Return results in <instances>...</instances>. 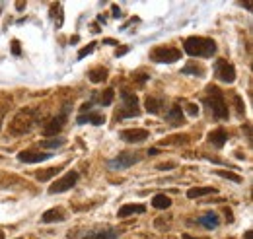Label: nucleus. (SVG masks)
Segmentation results:
<instances>
[{"instance_id":"f257e3e1","label":"nucleus","mask_w":253,"mask_h":239,"mask_svg":"<svg viewBox=\"0 0 253 239\" xmlns=\"http://www.w3.org/2000/svg\"><path fill=\"white\" fill-rule=\"evenodd\" d=\"M37 124V109H20L16 115H14V119L10 120V126H8V130L12 132V134H26V132H30L33 126Z\"/></svg>"},{"instance_id":"f03ea898","label":"nucleus","mask_w":253,"mask_h":239,"mask_svg":"<svg viewBox=\"0 0 253 239\" xmlns=\"http://www.w3.org/2000/svg\"><path fill=\"white\" fill-rule=\"evenodd\" d=\"M185 53L191 57H212L216 53V43L209 37H189L185 39Z\"/></svg>"},{"instance_id":"7ed1b4c3","label":"nucleus","mask_w":253,"mask_h":239,"mask_svg":"<svg viewBox=\"0 0 253 239\" xmlns=\"http://www.w3.org/2000/svg\"><path fill=\"white\" fill-rule=\"evenodd\" d=\"M207 93H209V97H207V105L211 107V111H212V115L216 117V119H228V105H226V101H224V97H222V91L216 88V86H209L207 88Z\"/></svg>"},{"instance_id":"20e7f679","label":"nucleus","mask_w":253,"mask_h":239,"mask_svg":"<svg viewBox=\"0 0 253 239\" xmlns=\"http://www.w3.org/2000/svg\"><path fill=\"white\" fill-rule=\"evenodd\" d=\"M121 97H123V107H121V111H117V113H115V119H128V117H136V115L140 113L136 95H134L132 91L123 90Z\"/></svg>"},{"instance_id":"39448f33","label":"nucleus","mask_w":253,"mask_h":239,"mask_svg":"<svg viewBox=\"0 0 253 239\" xmlns=\"http://www.w3.org/2000/svg\"><path fill=\"white\" fill-rule=\"evenodd\" d=\"M119 236L117 230L107 228V230H80L68 239H115Z\"/></svg>"},{"instance_id":"423d86ee","label":"nucleus","mask_w":253,"mask_h":239,"mask_svg":"<svg viewBox=\"0 0 253 239\" xmlns=\"http://www.w3.org/2000/svg\"><path fill=\"white\" fill-rule=\"evenodd\" d=\"M150 59L154 62H175L177 59H181V51L179 49H173V47H156L152 53H150Z\"/></svg>"},{"instance_id":"0eeeda50","label":"nucleus","mask_w":253,"mask_h":239,"mask_svg":"<svg viewBox=\"0 0 253 239\" xmlns=\"http://www.w3.org/2000/svg\"><path fill=\"white\" fill-rule=\"evenodd\" d=\"M138 161H140V154H136V152H121L115 159L109 161V167L111 169H126V167H130V165H134Z\"/></svg>"},{"instance_id":"6e6552de","label":"nucleus","mask_w":253,"mask_h":239,"mask_svg":"<svg viewBox=\"0 0 253 239\" xmlns=\"http://www.w3.org/2000/svg\"><path fill=\"white\" fill-rule=\"evenodd\" d=\"M214 72H216L218 80L226 82V84H232V82L236 80V68L224 59L216 60V64H214Z\"/></svg>"},{"instance_id":"1a4fd4ad","label":"nucleus","mask_w":253,"mask_h":239,"mask_svg":"<svg viewBox=\"0 0 253 239\" xmlns=\"http://www.w3.org/2000/svg\"><path fill=\"white\" fill-rule=\"evenodd\" d=\"M76 181H78V173H76V171H68L66 175H63L57 183H53V185L49 187V193H51V195H57V193L70 191V189L76 185Z\"/></svg>"},{"instance_id":"9d476101","label":"nucleus","mask_w":253,"mask_h":239,"mask_svg":"<svg viewBox=\"0 0 253 239\" xmlns=\"http://www.w3.org/2000/svg\"><path fill=\"white\" fill-rule=\"evenodd\" d=\"M148 130L144 128H126V130H121L119 132V138L123 142H128V144H138V142H144L148 138Z\"/></svg>"},{"instance_id":"9b49d317","label":"nucleus","mask_w":253,"mask_h":239,"mask_svg":"<svg viewBox=\"0 0 253 239\" xmlns=\"http://www.w3.org/2000/svg\"><path fill=\"white\" fill-rule=\"evenodd\" d=\"M64 122H66V111H63L61 115H57V117H53V119L49 120V122L43 126V134H45V136H57V134L63 130Z\"/></svg>"},{"instance_id":"f8f14e48","label":"nucleus","mask_w":253,"mask_h":239,"mask_svg":"<svg viewBox=\"0 0 253 239\" xmlns=\"http://www.w3.org/2000/svg\"><path fill=\"white\" fill-rule=\"evenodd\" d=\"M49 158H51V154H47V152H35V150H24V152L18 154V159L20 161H26V163H39V161H45Z\"/></svg>"},{"instance_id":"ddd939ff","label":"nucleus","mask_w":253,"mask_h":239,"mask_svg":"<svg viewBox=\"0 0 253 239\" xmlns=\"http://www.w3.org/2000/svg\"><path fill=\"white\" fill-rule=\"evenodd\" d=\"M209 142H211L212 146H216V148H222V146L228 142V132H226L224 128L212 130V132L209 134Z\"/></svg>"},{"instance_id":"4468645a","label":"nucleus","mask_w":253,"mask_h":239,"mask_svg":"<svg viewBox=\"0 0 253 239\" xmlns=\"http://www.w3.org/2000/svg\"><path fill=\"white\" fill-rule=\"evenodd\" d=\"M64 218H66V214H64L63 208H51L43 214L41 220H43L45 224H51V222H63Z\"/></svg>"},{"instance_id":"2eb2a0df","label":"nucleus","mask_w":253,"mask_h":239,"mask_svg":"<svg viewBox=\"0 0 253 239\" xmlns=\"http://www.w3.org/2000/svg\"><path fill=\"white\" fill-rule=\"evenodd\" d=\"M144 210H146L144 204H125V206L119 208L117 216H119V218H126V216H132V214H142Z\"/></svg>"},{"instance_id":"dca6fc26","label":"nucleus","mask_w":253,"mask_h":239,"mask_svg":"<svg viewBox=\"0 0 253 239\" xmlns=\"http://www.w3.org/2000/svg\"><path fill=\"white\" fill-rule=\"evenodd\" d=\"M168 120H169L171 124H183V122H185L183 111H181V107H179V105H173V107L169 109V113H168Z\"/></svg>"},{"instance_id":"f3484780","label":"nucleus","mask_w":253,"mask_h":239,"mask_svg":"<svg viewBox=\"0 0 253 239\" xmlns=\"http://www.w3.org/2000/svg\"><path fill=\"white\" fill-rule=\"evenodd\" d=\"M164 109V101L158 97H146V111L152 113V115H158Z\"/></svg>"},{"instance_id":"a211bd4d","label":"nucleus","mask_w":253,"mask_h":239,"mask_svg":"<svg viewBox=\"0 0 253 239\" xmlns=\"http://www.w3.org/2000/svg\"><path fill=\"white\" fill-rule=\"evenodd\" d=\"M212 193H216V189H212V187H195V189H189V191H187V197H189V199H201V197L212 195Z\"/></svg>"},{"instance_id":"6ab92c4d","label":"nucleus","mask_w":253,"mask_h":239,"mask_svg":"<svg viewBox=\"0 0 253 239\" xmlns=\"http://www.w3.org/2000/svg\"><path fill=\"white\" fill-rule=\"evenodd\" d=\"M88 78H90L94 84H99V82H103V80L107 78V70H105L103 66H95V68H92V70H90Z\"/></svg>"},{"instance_id":"aec40b11","label":"nucleus","mask_w":253,"mask_h":239,"mask_svg":"<svg viewBox=\"0 0 253 239\" xmlns=\"http://www.w3.org/2000/svg\"><path fill=\"white\" fill-rule=\"evenodd\" d=\"M152 206L158 210H166L171 206V199L168 197V195H156L154 199H152Z\"/></svg>"},{"instance_id":"412c9836","label":"nucleus","mask_w":253,"mask_h":239,"mask_svg":"<svg viewBox=\"0 0 253 239\" xmlns=\"http://www.w3.org/2000/svg\"><path fill=\"white\" fill-rule=\"evenodd\" d=\"M78 122H80V124H84V122H92V124H95V126H99V124L105 122V117H101V115H97V113H90V115H80V117H78Z\"/></svg>"},{"instance_id":"4be33fe9","label":"nucleus","mask_w":253,"mask_h":239,"mask_svg":"<svg viewBox=\"0 0 253 239\" xmlns=\"http://www.w3.org/2000/svg\"><path fill=\"white\" fill-rule=\"evenodd\" d=\"M199 224H203V226H207V228H216L218 224H220V220H218V216L216 214H207V216H203V218H199Z\"/></svg>"},{"instance_id":"5701e85b","label":"nucleus","mask_w":253,"mask_h":239,"mask_svg":"<svg viewBox=\"0 0 253 239\" xmlns=\"http://www.w3.org/2000/svg\"><path fill=\"white\" fill-rule=\"evenodd\" d=\"M61 171V167H51V169H45V171H37L35 173V179L37 181H49L53 175H57Z\"/></svg>"},{"instance_id":"b1692460","label":"nucleus","mask_w":253,"mask_h":239,"mask_svg":"<svg viewBox=\"0 0 253 239\" xmlns=\"http://www.w3.org/2000/svg\"><path fill=\"white\" fill-rule=\"evenodd\" d=\"M183 74H193V76H205V68H203V66H199V64H195V62H191V64H187V66L183 68Z\"/></svg>"},{"instance_id":"393cba45","label":"nucleus","mask_w":253,"mask_h":239,"mask_svg":"<svg viewBox=\"0 0 253 239\" xmlns=\"http://www.w3.org/2000/svg\"><path fill=\"white\" fill-rule=\"evenodd\" d=\"M113 97H115V91L113 90H105L103 93H101V105L105 107V105H111V101H113Z\"/></svg>"},{"instance_id":"a878e982","label":"nucleus","mask_w":253,"mask_h":239,"mask_svg":"<svg viewBox=\"0 0 253 239\" xmlns=\"http://www.w3.org/2000/svg\"><path fill=\"white\" fill-rule=\"evenodd\" d=\"M63 144H64L63 138H55V140H43V142H41V146H43V148H61Z\"/></svg>"},{"instance_id":"bb28decb","label":"nucleus","mask_w":253,"mask_h":239,"mask_svg":"<svg viewBox=\"0 0 253 239\" xmlns=\"http://www.w3.org/2000/svg\"><path fill=\"white\" fill-rule=\"evenodd\" d=\"M220 177H224V179H230V181H234V183H242V177L238 175V173H232V171H216Z\"/></svg>"},{"instance_id":"cd10ccee","label":"nucleus","mask_w":253,"mask_h":239,"mask_svg":"<svg viewBox=\"0 0 253 239\" xmlns=\"http://www.w3.org/2000/svg\"><path fill=\"white\" fill-rule=\"evenodd\" d=\"M94 49H95L94 43H92V45H88V47H84V49H80V53H78V59H84V57H86V55H90Z\"/></svg>"},{"instance_id":"c85d7f7f","label":"nucleus","mask_w":253,"mask_h":239,"mask_svg":"<svg viewBox=\"0 0 253 239\" xmlns=\"http://www.w3.org/2000/svg\"><path fill=\"white\" fill-rule=\"evenodd\" d=\"M185 111H187L189 115H193V117H195V115L199 113V107H197L195 103H187V105H185Z\"/></svg>"},{"instance_id":"c756f323","label":"nucleus","mask_w":253,"mask_h":239,"mask_svg":"<svg viewBox=\"0 0 253 239\" xmlns=\"http://www.w3.org/2000/svg\"><path fill=\"white\" fill-rule=\"evenodd\" d=\"M175 167V163L173 161H168V163H160L158 169H162V171H166V169H173Z\"/></svg>"},{"instance_id":"7c9ffc66","label":"nucleus","mask_w":253,"mask_h":239,"mask_svg":"<svg viewBox=\"0 0 253 239\" xmlns=\"http://www.w3.org/2000/svg\"><path fill=\"white\" fill-rule=\"evenodd\" d=\"M12 53H14L16 57L22 53V49H20V43H18V41H12Z\"/></svg>"},{"instance_id":"2f4dec72","label":"nucleus","mask_w":253,"mask_h":239,"mask_svg":"<svg viewBox=\"0 0 253 239\" xmlns=\"http://www.w3.org/2000/svg\"><path fill=\"white\" fill-rule=\"evenodd\" d=\"M234 101H236V107H238V113H244V103H242V99H240V95H236V97H234Z\"/></svg>"},{"instance_id":"473e14b6","label":"nucleus","mask_w":253,"mask_h":239,"mask_svg":"<svg viewBox=\"0 0 253 239\" xmlns=\"http://www.w3.org/2000/svg\"><path fill=\"white\" fill-rule=\"evenodd\" d=\"M224 214H226V220H228V222H234V216H232V210H230V208H224Z\"/></svg>"},{"instance_id":"72a5a7b5","label":"nucleus","mask_w":253,"mask_h":239,"mask_svg":"<svg viewBox=\"0 0 253 239\" xmlns=\"http://www.w3.org/2000/svg\"><path fill=\"white\" fill-rule=\"evenodd\" d=\"M113 16H115V18H119V16H121V10H119V6H113Z\"/></svg>"},{"instance_id":"f704fd0d","label":"nucleus","mask_w":253,"mask_h":239,"mask_svg":"<svg viewBox=\"0 0 253 239\" xmlns=\"http://www.w3.org/2000/svg\"><path fill=\"white\" fill-rule=\"evenodd\" d=\"M126 51H128L126 47H121V49H117V57H121V55H125Z\"/></svg>"},{"instance_id":"c9c22d12","label":"nucleus","mask_w":253,"mask_h":239,"mask_svg":"<svg viewBox=\"0 0 253 239\" xmlns=\"http://www.w3.org/2000/svg\"><path fill=\"white\" fill-rule=\"evenodd\" d=\"M148 152V156H156V154H160L158 148H150V150H146Z\"/></svg>"},{"instance_id":"e433bc0d","label":"nucleus","mask_w":253,"mask_h":239,"mask_svg":"<svg viewBox=\"0 0 253 239\" xmlns=\"http://www.w3.org/2000/svg\"><path fill=\"white\" fill-rule=\"evenodd\" d=\"M183 239H209V238H193V236H189V234H185Z\"/></svg>"},{"instance_id":"4c0bfd02","label":"nucleus","mask_w":253,"mask_h":239,"mask_svg":"<svg viewBox=\"0 0 253 239\" xmlns=\"http://www.w3.org/2000/svg\"><path fill=\"white\" fill-rule=\"evenodd\" d=\"M103 43H107V45H117V41H113V39H105Z\"/></svg>"},{"instance_id":"58836bf2","label":"nucleus","mask_w":253,"mask_h":239,"mask_svg":"<svg viewBox=\"0 0 253 239\" xmlns=\"http://www.w3.org/2000/svg\"><path fill=\"white\" fill-rule=\"evenodd\" d=\"M16 6H18V10H24V6H26V2H18Z\"/></svg>"},{"instance_id":"ea45409f","label":"nucleus","mask_w":253,"mask_h":239,"mask_svg":"<svg viewBox=\"0 0 253 239\" xmlns=\"http://www.w3.org/2000/svg\"><path fill=\"white\" fill-rule=\"evenodd\" d=\"M246 239H253V232H246Z\"/></svg>"},{"instance_id":"a19ab883","label":"nucleus","mask_w":253,"mask_h":239,"mask_svg":"<svg viewBox=\"0 0 253 239\" xmlns=\"http://www.w3.org/2000/svg\"><path fill=\"white\" fill-rule=\"evenodd\" d=\"M2 115H4V111H0V124H2Z\"/></svg>"},{"instance_id":"79ce46f5","label":"nucleus","mask_w":253,"mask_h":239,"mask_svg":"<svg viewBox=\"0 0 253 239\" xmlns=\"http://www.w3.org/2000/svg\"><path fill=\"white\" fill-rule=\"evenodd\" d=\"M0 239H4V232L2 230H0Z\"/></svg>"},{"instance_id":"37998d69","label":"nucleus","mask_w":253,"mask_h":239,"mask_svg":"<svg viewBox=\"0 0 253 239\" xmlns=\"http://www.w3.org/2000/svg\"><path fill=\"white\" fill-rule=\"evenodd\" d=\"M230 239H232V238H230Z\"/></svg>"}]
</instances>
